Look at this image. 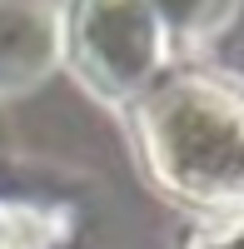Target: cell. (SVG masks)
Segmentation results:
<instances>
[{
  "label": "cell",
  "mask_w": 244,
  "mask_h": 249,
  "mask_svg": "<svg viewBox=\"0 0 244 249\" xmlns=\"http://www.w3.org/2000/svg\"><path fill=\"white\" fill-rule=\"evenodd\" d=\"M150 170L209 210L244 204V85L234 80H170L139 110Z\"/></svg>",
  "instance_id": "obj_1"
},
{
  "label": "cell",
  "mask_w": 244,
  "mask_h": 249,
  "mask_svg": "<svg viewBox=\"0 0 244 249\" xmlns=\"http://www.w3.org/2000/svg\"><path fill=\"white\" fill-rule=\"evenodd\" d=\"M165 20L150 0H70L65 55L75 75L105 100L145 95L165 65Z\"/></svg>",
  "instance_id": "obj_2"
},
{
  "label": "cell",
  "mask_w": 244,
  "mask_h": 249,
  "mask_svg": "<svg viewBox=\"0 0 244 249\" xmlns=\"http://www.w3.org/2000/svg\"><path fill=\"white\" fill-rule=\"evenodd\" d=\"M60 30L45 0H0V95L35 85L55 65Z\"/></svg>",
  "instance_id": "obj_3"
},
{
  "label": "cell",
  "mask_w": 244,
  "mask_h": 249,
  "mask_svg": "<svg viewBox=\"0 0 244 249\" xmlns=\"http://www.w3.org/2000/svg\"><path fill=\"white\" fill-rule=\"evenodd\" d=\"M150 5L165 20V30L179 35H209L234 15V0H150Z\"/></svg>",
  "instance_id": "obj_4"
},
{
  "label": "cell",
  "mask_w": 244,
  "mask_h": 249,
  "mask_svg": "<svg viewBox=\"0 0 244 249\" xmlns=\"http://www.w3.org/2000/svg\"><path fill=\"white\" fill-rule=\"evenodd\" d=\"M40 239H45L40 214L0 204V249H40Z\"/></svg>",
  "instance_id": "obj_5"
}]
</instances>
